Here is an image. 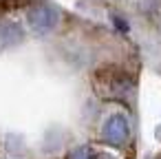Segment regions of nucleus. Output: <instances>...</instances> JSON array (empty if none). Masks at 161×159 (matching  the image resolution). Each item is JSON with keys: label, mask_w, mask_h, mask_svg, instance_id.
<instances>
[{"label": "nucleus", "mask_w": 161, "mask_h": 159, "mask_svg": "<svg viewBox=\"0 0 161 159\" xmlns=\"http://www.w3.org/2000/svg\"><path fill=\"white\" fill-rule=\"evenodd\" d=\"M93 86L99 97L106 99H126L135 91V80L128 71L119 66H104L95 71L93 75Z\"/></svg>", "instance_id": "nucleus-1"}, {"label": "nucleus", "mask_w": 161, "mask_h": 159, "mask_svg": "<svg viewBox=\"0 0 161 159\" xmlns=\"http://www.w3.org/2000/svg\"><path fill=\"white\" fill-rule=\"evenodd\" d=\"M102 137L110 146H124L130 139V122H128V117L121 115V113L110 115L102 126Z\"/></svg>", "instance_id": "nucleus-2"}, {"label": "nucleus", "mask_w": 161, "mask_h": 159, "mask_svg": "<svg viewBox=\"0 0 161 159\" xmlns=\"http://www.w3.org/2000/svg\"><path fill=\"white\" fill-rule=\"evenodd\" d=\"M27 22L36 33H49L58 25V11L51 5H36L27 14Z\"/></svg>", "instance_id": "nucleus-3"}, {"label": "nucleus", "mask_w": 161, "mask_h": 159, "mask_svg": "<svg viewBox=\"0 0 161 159\" xmlns=\"http://www.w3.org/2000/svg\"><path fill=\"white\" fill-rule=\"evenodd\" d=\"M22 27L18 22H11V20H3L0 22V49H9V47H16L20 40H22Z\"/></svg>", "instance_id": "nucleus-4"}, {"label": "nucleus", "mask_w": 161, "mask_h": 159, "mask_svg": "<svg viewBox=\"0 0 161 159\" xmlns=\"http://www.w3.org/2000/svg\"><path fill=\"white\" fill-rule=\"evenodd\" d=\"M91 150H93V148H86V146H82V148L73 150L69 159H91Z\"/></svg>", "instance_id": "nucleus-5"}, {"label": "nucleus", "mask_w": 161, "mask_h": 159, "mask_svg": "<svg viewBox=\"0 0 161 159\" xmlns=\"http://www.w3.org/2000/svg\"><path fill=\"white\" fill-rule=\"evenodd\" d=\"M29 0H0V9H11V7H18V5H27Z\"/></svg>", "instance_id": "nucleus-6"}, {"label": "nucleus", "mask_w": 161, "mask_h": 159, "mask_svg": "<svg viewBox=\"0 0 161 159\" xmlns=\"http://www.w3.org/2000/svg\"><path fill=\"white\" fill-rule=\"evenodd\" d=\"M113 25H115L121 33H126V31H128V22H126L124 18H119V16H113Z\"/></svg>", "instance_id": "nucleus-7"}, {"label": "nucleus", "mask_w": 161, "mask_h": 159, "mask_svg": "<svg viewBox=\"0 0 161 159\" xmlns=\"http://www.w3.org/2000/svg\"><path fill=\"white\" fill-rule=\"evenodd\" d=\"M91 159H113V157H108L104 152H97V150H91Z\"/></svg>", "instance_id": "nucleus-8"}]
</instances>
